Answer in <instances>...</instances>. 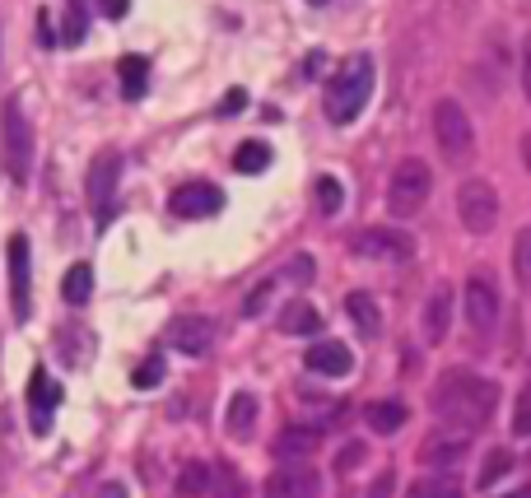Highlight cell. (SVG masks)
Returning <instances> with one entry per match:
<instances>
[{
    "label": "cell",
    "instance_id": "9c48e42d",
    "mask_svg": "<svg viewBox=\"0 0 531 498\" xmlns=\"http://www.w3.org/2000/svg\"><path fill=\"white\" fill-rule=\"evenodd\" d=\"M10 308L19 322H28V308H33V266H28V238L14 233L10 238Z\"/></svg>",
    "mask_w": 531,
    "mask_h": 498
},
{
    "label": "cell",
    "instance_id": "1f68e13d",
    "mask_svg": "<svg viewBox=\"0 0 531 498\" xmlns=\"http://www.w3.org/2000/svg\"><path fill=\"white\" fill-rule=\"evenodd\" d=\"M513 270H518V284L531 294V224L513 238Z\"/></svg>",
    "mask_w": 531,
    "mask_h": 498
},
{
    "label": "cell",
    "instance_id": "60d3db41",
    "mask_svg": "<svg viewBox=\"0 0 531 498\" xmlns=\"http://www.w3.org/2000/svg\"><path fill=\"white\" fill-rule=\"evenodd\" d=\"M38 38H42V47H52V42H56V33H52V14H47V10L38 14Z\"/></svg>",
    "mask_w": 531,
    "mask_h": 498
},
{
    "label": "cell",
    "instance_id": "7dc6e473",
    "mask_svg": "<svg viewBox=\"0 0 531 498\" xmlns=\"http://www.w3.org/2000/svg\"><path fill=\"white\" fill-rule=\"evenodd\" d=\"M308 5H327V0H308Z\"/></svg>",
    "mask_w": 531,
    "mask_h": 498
},
{
    "label": "cell",
    "instance_id": "52a82bcc",
    "mask_svg": "<svg viewBox=\"0 0 531 498\" xmlns=\"http://www.w3.org/2000/svg\"><path fill=\"white\" fill-rule=\"evenodd\" d=\"M117 177H122V154L117 149H103L94 163H89V201H94V224L98 229H108L112 215H117V205H112V196H117Z\"/></svg>",
    "mask_w": 531,
    "mask_h": 498
},
{
    "label": "cell",
    "instance_id": "5bb4252c",
    "mask_svg": "<svg viewBox=\"0 0 531 498\" xmlns=\"http://www.w3.org/2000/svg\"><path fill=\"white\" fill-rule=\"evenodd\" d=\"M28 405H33V429L38 433L52 429V410L61 405V387L52 382L47 368H33V377H28Z\"/></svg>",
    "mask_w": 531,
    "mask_h": 498
},
{
    "label": "cell",
    "instance_id": "5b68a950",
    "mask_svg": "<svg viewBox=\"0 0 531 498\" xmlns=\"http://www.w3.org/2000/svg\"><path fill=\"white\" fill-rule=\"evenodd\" d=\"M434 140H438V149H443L452 163L466 159V154H471V145H476V126H471V117H466V108L457 103V98H438V108H434Z\"/></svg>",
    "mask_w": 531,
    "mask_h": 498
},
{
    "label": "cell",
    "instance_id": "f35d334b",
    "mask_svg": "<svg viewBox=\"0 0 531 498\" xmlns=\"http://www.w3.org/2000/svg\"><path fill=\"white\" fill-rule=\"evenodd\" d=\"M522 94H527V103H531V33H527V42H522Z\"/></svg>",
    "mask_w": 531,
    "mask_h": 498
},
{
    "label": "cell",
    "instance_id": "e0dca14e",
    "mask_svg": "<svg viewBox=\"0 0 531 498\" xmlns=\"http://www.w3.org/2000/svg\"><path fill=\"white\" fill-rule=\"evenodd\" d=\"M257 415H261L257 396H252V391H233V396H229V415H224V429H229L233 438H252Z\"/></svg>",
    "mask_w": 531,
    "mask_h": 498
},
{
    "label": "cell",
    "instance_id": "603a6c76",
    "mask_svg": "<svg viewBox=\"0 0 531 498\" xmlns=\"http://www.w3.org/2000/svg\"><path fill=\"white\" fill-rule=\"evenodd\" d=\"M117 75H122L126 98H140L150 89V61H145V56H122V61H117Z\"/></svg>",
    "mask_w": 531,
    "mask_h": 498
},
{
    "label": "cell",
    "instance_id": "7402d4cb",
    "mask_svg": "<svg viewBox=\"0 0 531 498\" xmlns=\"http://www.w3.org/2000/svg\"><path fill=\"white\" fill-rule=\"evenodd\" d=\"M406 415H410V410L401 401H373L364 410V419H368V429H373V433H396L401 424H406Z\"/></svg>",
    "mask_w": 531,
    "mask_h": 498
},
{
    "label": "cell",
    "instance_id": "e575fe53",
    "mask_svg": "<svg viewBox=\"0 0 531 498\" xmlns=\"http://www.w3.org/2000/svg\"><path fill=\"white\" fill-rule=\"evenodd\" d=\"M131 382H136V387H159V382H164V359H150V364H140L136 373H131Z\"/></svg>",
    "mask_w": 531,
    "mask_h": 498
},
{
    "label": "cell",
    "instance_id": "8d00e7d4",
    "mask_svg": "<svg viewBox=\"0 0 531 498\" xmlns=\"http://www.w3.org/2000/svg\"><path fill=\"white\" fill-rule=\"evenodd\" d=\"M392 489H396V475L392 471H382L373 485H368V498H392Z\"/></svg>",
    "mask_w": 531,
    "mask_h": 498
},
{
    "label": "cell",
    "instance_id": "277c9868",
    "mask_svg": "<svg viewBox=\"0 0 531 498\" xmlns=\"http://www.w3.org/2000/svg\"><path fill=\"white\" fill-rule=\"evenodd\" d=\"M429 191H434L429 163L424 159H401L396 163V173H392V182H387V210H392L396 219L420 215L424 201H429Z\"/></svg>",
    "mask_w": 531,
    "mask_h": 498
},
{
    "label": "cell",
    "instance_id": "ffe728a7",
    "mask_svg": "<svg viewBox=\"0 0 531 498\" xmlns=\"http://www.w3.org/2000/svg\"><path fill=\"white\" fill-rule=\"evenodd\" d=\"M345 312H350V322L359 326V336H364V340H378L382 312H378V303H373V294H350V298H345Z\"/></svg>",
    "mask_w": 531,
    "mask_h": 498
},
{
    "label": "cell",
    "instance_id": "484cf974",
    "mask_svg": "<svg viewBox=\"0 0 531 498\" xmlns=\"http://www.w3.org/2000/svg\"><path fill=\"white\" fill-rule=\"evenodd\" d=\"M210 485H215V466H205V461H191L187 471L177 475V494H182V498L210 494Z\"/></svg>",
    "mask_w": 531,
    "mask_h": 498
},
{
    "label": "cell",
    "instance_id": "6da1fadb",
    "mask_svg": "<svg viewBox=\"0 0 531 498\" xmlns=\"http://www.w3.org/2000/svg\"><path fill=\"white\" fill-rule=\"evenodd\" d=\"M434 415L448 424L452 433H476L490 424L494 405H499V387H494L490 377H476L466 373V368H452V373L438 377L434 387Z\"/></svg>",
    "mask_w": 531,
    "mask_h": 498
},
{
    "label": "cell",
    "instance_id": "f6af8a7d",
    "mask_svg": "<svg viewBox=\"0 0 531 498\" xmlns=\"http://www.w3.org/2000/svg\"><path fill=\"white\" fill-rule=\"evenodd\" d=\"M103 498H126V494H122L117 485H108V489H103Z\"/></svg>",
    "mask_w": 531,
    "mask_h": 498
},
{
    "label": "cell",
    "instance_id": "ee69618b",
    "mask_svg": "<svg viewBox=\"0 0 531 498\" xmlns=\"http://www.w3.org/2000/svg\"><path fill=\"white\" fill-rule=\"evenodd\" d=\"M522 163L531 168V135H522Z\"/></svg>",
    "mask_w": 531,
    "mask_h": 498
},
{
    "label": "cell",
    "instance_id": "b9f144b4",
    "mask_svg": "<svg viewBox=\"0 0 531 498\" xmlns=\"http://www.w3.org/2000/svg\"><path fill=\"white\" fill-rule=\"evenodd\" d=\"M359 457H364V447H359V443H354V447H345L341 457H336V471H350V466H354Z\"/></svg>",
    "mask_w": 531,
    "mask_h": 498
},
{
    "label": "cell",
    "instance_id": "ab89813d",
    "mask_svg": "<svg viewBox=\"0 0 531 498\" xmlns=\"http://www.w3.org/2000/svg\"><path fill=\"white\" fill-rule=\"evenodd\" d=\"M94 5H98L103 14H108V19H122V14L131 10V0H94Z\"/></svg>",
    "mask_w": 531,
    "mask_h": 498
},
{
    "label": "cell",
    "instance_id": "ba28073f",
    "mask_svg": "<svg viewBox=\"0 0 531 498\" xmlns=\"http://www.w3.org/2000/svg\"><path fill=\"white\" fill-rule=\"evenodd\" d=\"M462 303H466V322H471V331H476V336H490L494 322H499V289H494L490 275H471Z\"/></svg>",
    "mask_w": 531,
    "mask_h": 498
},
{
    "label": "cell",
    "instance_id": "83f0119b",
    "mask_svg": "<svg viewBox=\"0 0 531 498\" xmlns=\"http://www.w3.org/2000/svg\"><path fill=\"white\" fill-rule=\"evenodd\" d=\"M243 475L233 471L229 461H215V485H210V498H243Z\"/></svg>",
    "mask_w": 531,
    "mask_h": 498
},
{
    "label": "cell",
    "instance_id": "4fadbf2b",
    "mask_svg": "<svg viewBox=\"0 0 531 498\" xmlns=\"http://www.w3.org/2000/svg\"><path fill=\"white\" fill-rule=\"evenodd\" d=\"M317 489H322V475L303 461H289L266 480V498H317Z\"/></svg>",
    "mask_w": 531,
    "mask_h": 498
},
{
    "label": "cell",
    "instance_id": "4316f807",
    "mask_svg": "<svg viewBox=\"0 0 531 498\" xmlns=\"http://www.w3.org/2000/svg\"><path fill=\"white\" fill-rule=\"evenodd\" d=\"M84 33H89V14H84V0H70V5H66V19H61V42H66V47H80Z\"/></svg>",
    "mask_w": 531,
    "mask_h": 498
},
{
    "label": "cell",
    "instance_id": "d6986e66",
    "mask_svg": "<svg viewBox=\"0 0 531 498\" xmlns=\"http://www.w3.org/2000/svg\"><path fill=\"white\" fill-rule=\"evenodd\" d=\"M462 452H466V433H452V438H429V443L420 447V461L424 466H438V471H448V466H457L462 461Z\"/></svg>",
    "mask_w": 531,
    "mask_h": 498
},
{
    "label": "cell",
    "instance_id": "d590c367",
    "mask_svg": "<svg viewBox=\"0 0 531 498\" xmlns=\"http://www.w3.org/2000/svg\"><path fill=\"white\" fill-rule=\"evenodd\" d=\"M271 289H275V280L257 284V294H247V303H243V312H247V317H257V312L266 308V298H271Z\"/></svg>",
    "mask_w": 531,
    "mask_h": 498
},
{
    "label": "cell",
    "instance_id": "bcb514c9",
    "mask_svg": "<svg viewBox=\"0 0 531 498\" xmlns=\"http://www.w3.org/2000/svg\"><path fill=\"white\" fill-rule=\"evenodd\" d=\"M508 498H531V485H527V489H518V494H508Z\"/></svg>",
    "mask_w": 531,
    "mask_h": 498
},
{
    "label": "cell",
    "instance_id": "f546056e",
    "mask_svg": "<svg viewBox=\"0 0 531 498\" xmlns=\"http://www.w3.org/2000/svg\"><path fill=\"white\" fill-rule=\"evenodd\" d=\"M313 196H317V210H322V215H341V205H345V187L336 182V177H317Z\"/></svg>",
    "mask_w": 531,
    "mask_h": 498
},
{
    "label": "cell",
    "instance_id": "7c38bea8",
    "mask_svg": "<svg viewBox=\"0 0 531 498\" xmlns=\"http://www.w3.org/2000/svg\"><path fill=\"white\" fill-rule=\"evenodd\" d=\"M354 252L373 256V261H410L415 256V238L396 229H364L354 238Z\"/></svg>",
    "mask_w": 531,
    "mask_h": 498
},
{
    "label": "cell",
    "instance_id": "cb8c5ba5",
    "mask_svg": "<svg viewBox=\"0 0 531 498\" xmlns=\"http://www.w3.org/2000/svg\"><path fill=\"white\" fill-rule=\"evenodd\" d=\"M271 145H266V140H243V145H238V154H233V168H238V173L243 177H252V173H266V168H271Z\"/></svg>",
    "mask_w": 531,
    "mask_h": 498
},
{
    "label": "cell",
    "instance_id": "ac0fdd59",
    "mask_svg": "<svg viewBox=\"0 0 531 498\" xmlns=\"http://www.w3.org/2000/svg\"><path fill=\"white\" fill-rule=\"evenodd\" d=\"M317 429H308V424H289L280 438H275V457H285V461H303V457H313L317 452Z\"/></svg>",
    "mask_w": 531,
    "mask_h": 498
},
{
    "label": "cell",
    "instance_id": "7a4b0ae2",
    "mask_svg": "<svg viewBox=\"0 0 531 498\" xmlns=\"http://www.w3.org/2000/svg\"><path fill=\"white\" fill-rule=\"evenodd\" d=\"M373 56H350L327 84V117L336 126H350L373 98Z\"/></svg>",
    "mask_w": 531,
    "mask_h": 498
},
{
    "label": "cell",
    "instance_id": "8fae6325",
    "mask_svg": "<svg viewBox=\"0 0 531 498\" xmlns=\"http://www.w3.org/2000/svg\"><path fill=\"white\" fill-rule=\"evenodd\" d=\"M164 340L173 345L177 354L201 359V354L215 350V322H210V317H177V322L164 331Z\"/></svg>",
    "mask_w": 531,
    "mask_h": 498
},
{
    "label": "cell",
    "instance_id": "836d02e7",
    "mask_svg": "<svg viewBox=\"0 0 531 498\" xmlns=\"http://www.w3.org/2000/svg\"><path fill=\"white\" fill-rule=\"evenodd\" d=\"M285 280L289 284H313V256H294V261H289L285 266Z\"/></svg>",
    "mask_w": 531,
    "mask_h": 498
},
{
    "label": "cell",
    "instance_id": "30bf717a",
    "mask_svg": "<svg viewBox=\"0 0 531 498\" xmlns=\"http://www.w3.org/2000/svg\"><path fill=\"white\" fill-rule=\"evenodd\" d=\"M168 210L177 219H205L224 210V191L210 187V182H182V187L168 196Z\"/></svg>",
    "mask_w": 531,
    "mask_h": 498
},
{
    "label": "cell",
    "instance_id": "74e56055",
    "mask_svg": "<svg viewBox=\"0 0 531 498\" xmlns=\"http://www.w3.org/2000/svg\"><path fill=\"white\" fill-rule=\"evenodd\" d=\"M243 108H247L243 89H229V94H224V103H219V112H224V117H233V112H243Z\"/></svg>",
    "mask_w": 531,
    "mask_h": 498
},
{
    "label": "cell",
    "instance_id": "d6a6232c",
    "mask_svg": "<svg viewBox=\"0 0 531 498\" xmlns=\"http://www.w3.org/2000/svg\"><path fill=\"white\" fill-rule=\"evenodd\" d=\"M513 433L531 438V382L518 391V405H513Z\"/></svg>",
    "mask_w": 531,
    "mask_h": 498
},
{
    "label": "cell",
    "instance_id": "4dcf8cb0",
    "mask_svg": "<svg viewBox=\"0 0 531 498\" xmlns=\"http://www.w3.org/2000/svg\"><path fill=\"white\" fill-rule=\"evenodd\" d=\"M508 471H513V452H508V447H494L490 457H485V466H480V489L499 485Z\"/></svg>",
    "mask_w": 531,
    "mask_h": 498
},
{
    "label": "cell",
    "instance_id": "d4e9b609",
    "mask_svg": "<svg viewBox=\"0 0 531 498\" xmlns=\"http://www.w3.org/2000/svg\"><path fill=\"white\" fill-rule=\"evenodd\" d=\"M89 294H94V270L80 261V266L66 270V280H61V298H66L70 308H84V303H89Z\"/></svg>",
    "mask_w": 531,
    "mask_h": 498
},
{
    "label": "cell",
    "instance_id": "44dd1931",
    "mask_svg": "<svg viewBox=\"0 0 531 498\" xmlns=\"http://www.w3.org/2000/svg\"><path fill=\"white\" fill-rule=\"evenodd\" d=\"M280 331H285V336H317V331H322V312H317L313 303H289V308L280 312Z\"/></svg>",
    "mask_w": 531,
    "mask_h": 498
},
{
    "label": "cell",
    "instance_id": "8992f818",
    "mask_svg": "<svg viewBox=\"0 0 531 498\" xmlns=\"http://www.w3.org/2000/svg\"><path fill=\"white\" fill-rule=\"evenodd\" d=\"M457 219L466 233H490L499 224V196L485 177H466L457 187Z\"/></svg>",
    "mask_w": 531,
    "mask_h": 498
},
{
    "label": "cell",
    "instance_id": "f1b7e54d",
    "mask_svg": "<svg viewBox=\"0 0 531 498\" xmlns=\"http://www.w3.org/2000/svg\"><path fill=\"white\" fill-rule=\"evenodd\" d=\"M410 498H462V485L452 475H424L420 485L410 489Z\"/></svg>",
    "mask_w": 531,
    "mask_h": 498
},
{
    "label": "cell",
    "instance_id": "3957f363",
    "mask_svg": "<svg viewBox=\"0 0 531 498\" xmlns=\"http://www.w3.org/2000/svg\"><path fill=\"white\" fill-rule=\"evenodd\" d=\"M0 159H5V173H10L14 187H24L28 168H33V131H28V117L19 108V98L0 103Z\"/></svg>",
    "mask_w": 531,
    "mask_h": 498
},
{
    "label": "cell",
    "instance_id": "2e32d148",
    "mask_svg": "<svg viewBox=\"0 0 531 498\" xmlns=\"http://www.w3.org/2000/svg\"><path fill=\"white\" fill-rule=\"evenodd\" d=\"M448 326H452V289L438 284L434 294H429V303H424V340H429V345H443V340H448Z\"/></svg>",
    "mask_w": 531,
    "mask_h": 498
},
{
    "label": "cell",
    "instance_id": "9a60e30c",
    "mask_svg": "<svg viewBox=\"0 0 531 498\" xmlns=\"http://www.w3.org/2000/svg\"><path fill=\"white\" fill-rule=\"evenodd\" d=\"M303 364H308V373H317V377H345L354 368V354L345 350L341 340H317L313 350L303 354Z\"/></svg>",
    "mask_w": 531,
    "mask_h": 498
},
{
    "label": "cell",
    "instance_id": "7bdbcfd3",
    "mask_svg": "<svg viewBox=\"0 0 531 498\" xmlns=\"http://www.w3.org/2000/svg\"><path fill=\"white\" fill-rule=\"evenodd\" d=\"M322 61H327V52H313V56H308V66H303V75L317 80V75H322Z\"/></svg>",
    "mask_w": 531,
    "mask_h": 498
}]
</instances>
